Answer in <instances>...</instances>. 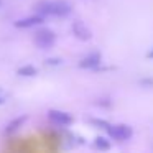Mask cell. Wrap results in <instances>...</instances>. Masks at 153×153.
Returning <instances> with one entry per match:
<instances>
[{
  "label": "cell",
  "mask_w": 153,
  "mask_h": 153,
  "mask_svg": "<svg viewBox=\"0 0 153 153\" xmlns=\"http://www.w3.org/2000/svg\"><path fill=\"white\" fill-rule=\"evenodd\" d=\"M35 12L40 17H68L71 13V5L66 0H41L35 5Z\"/></svg>",
  "instance_id": "obj_1"
},
{
  "label": "cell",
  "mask_w": 153,
  "mask_h": 153,
  "mask_svg": "<svg viewBox=\"0 0 153 153\" xmlns=\"http://www.w3.org/2000/svg\"><path fill=\"white\" fill-rule=\"evenodd\" d=\"M33 41H35V45H36L38 48L48 50V48H51L54 43H56V35H54V31L48 30V28H40V30L35 33Z\"/></svg>",
  "instance_id": "obj_2"
},
{
  "label": "cell",
  "mask_w": 153,
  "mask_h": 153,
  "mask_svg": "<svg viewBox=\"0 0 153 153\" xmlns=\"http://www.w3.org/2000/svg\"><path fill=\"white\" fill-rule=\"evenodd\" d=\"M107 133H109L110 138L117 140V142H123V140H128L132 137L133 130L128 125H123V123H117V125H110L107 127Z\"/></svg>",
  "instance_id": "obj_3"
},
{
  "label": "cell",
  "mask_w": 153,
  "mask_h": 153,
  "mask_svg": "<svg viewBox=\"0 0 153 153\" xmlns=\"http://www.w3.org/2000/svg\"><path fill=\"white\" fill-rule=\"evenodd\" d=\"M48 119H50L51 123H54L58 127H68L73 123V117L69 114L63 112V110H56V109H51L48 112Z\"/></svg>",
  "instance_id": "obj_4"
},
{
  "label": "cell",
  "mask_w": 153,
  "mask_h": 153,
  "mask_svg": "<svg viewBox=\"0 0 153 153\" xmlns=\"http://www.w3.org/2000/svg\"><path fill=\"white\" fill-rule=\"evenodd\" d=\"M45 22L43 17L40 15H31V17H25V18H20V20L15 22V27L23 30V28H33V27H40L41 23Z\"/></svg>",
  "instance_id": "obj_5"
},
{
  "label": "cell",
  "mask_w": 153,
  "mask_h": 153,
  "mask_svg": "<svg viewBox=\"0 0 153 153\" xmlns=\"http://www.w3.org/2000/svg\"><path fill=\"white\" fill-rule=\"evenodd\" d=\"M73 33H74V36H76L77 40H81V41H87V40L92 38L91 30L84 23H81V22H76V23L73 25Z\"/></svg>",
  "instance_id": "obj_6"
},
{
  "label": "cell",
  "mask_w": 153,
  "mask_h": 153,
  "mask_svg": "<svg viewBox=\"0 0 153 153\" xmlns=\"http://www.w3.org/2000/svg\"><path fill=\"white\" fill-rule=\"evenodd\" d=\"M99 64H100V54L99 53H91L79 61V68H82V69H94Z\"/></svg>",
  "instance_id": "obj_7"
},
{
  "label": "cell",
  "mask_w": 153,
  "mask_h": 153,
  "mask_svg": "<svg viewBox=\"0 0 153 153\" xmlns=\"http://www.w3.org/2000/svg\"><path fill=\"white\" fill-rule=\"evenodd\" d=\"M27 119H28L27 115H20V117H17V119L10 120V122H8V125L5 127V133H7V135H12V133H15L17 130H20L22 125L27 122Z\"/></svg>",
  "instance_id": "obj_8"
},
{
  "label": "cell",
  "mask_w": 153,
  "mask_h": 153,
  "mask_svg": "<svg viewBox=\"0 0 153 153\" xmlns=\"http://www.w3.org/2000/svg\"><path fill=\"white\" fill-rule=\"evenodd\" d=\"M36 68L35 66H31V64H27V66H22V68H18V71H17V74L18 76H22V77H33V76H36Z\"/></svg>",
  "instance_id": "obj_9"
},
{
  "label": "cell",
  "mask_w": 153,
  "mask_h": 153,
  "mask_svg": "<svg viewBox=\"0 0 153 153\" xmlns=\"http://www.w3.org/2000/svg\"><path fill=\"white\" fill-rule=\"evenodd\" d=\"M94 146H96L99 152H107V150L110 148V143L107 138H104V137H97L96 140H94Z\"/></svg>",
  "instance_id": "obj_10"
},
{
  "label": "cell",
  "mask_w": 153,
  "mask_h": 153,
  "mask_svg": "<svg viewBox=\"0 0 153 153\" xmlns=\"http://www.w3.org/2000/svg\"><path fill=\"white\" fill-rule=\"evenodd\" d=\"M61 59H58V58H51V59H46V64H59Z\"/></svg>",
  "instance_id": "obj_11"
},
{
  "label": "cell",
  "mask_w": 153,
  "mask_h": 153,
  "mask_svg": "<svg viewBox=\"0 0 153 153\" xmlns=\"http://www.w3.org/2000/svg\"><path fill=\"white\" fill-rule=\"evenodd\" d=\"M5 102V94H4V91L0 89V104H4Z\"/></svg>",
  "instance_id": "obj_12"
},
{
  "label": "cell",
  "mask_w": 153,
  "mask_h": 153,
  "mask_svg": "<svg viewBox=\"0 0 153 153\" xmlns=\"http://www.w3.org/2000/svg\"><path fill=\"white\" fill-rule=\"evenodd\" d=\"M146 58H148V59H152V58H153V50H152V51H150V53H148V54H146Z\"/></svg>",
  "instance_id": "obj_13"
}]
</instances>
